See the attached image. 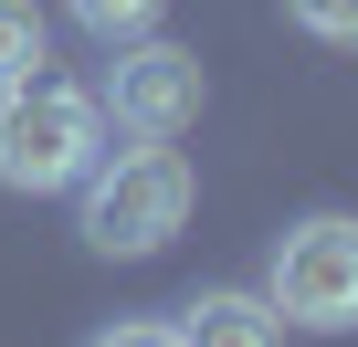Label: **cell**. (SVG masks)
I'll return each instance as SVG.
<instances>
[{
	"label": "cell",
	"instance_id": "5b68a950",
	"mask_svg": "<svg viewBox=\"0 0 358 347\" xmlns=\"http://www.w3.org/2000/svg\"><path fill=\"white\" fill-rule=\"evenodd\" d=\"M179 347H285V316L243 284H211V295L179 305Z\"/></svg>",
	"mask_w": 358,
	"mask_h": 347
},
{
	"label": "cell",
	"instance_id": "9c48e42d",
	"mask_svg": "<svg viewBox=\"0 0 358 347\" xmlns=\"http://www.w3.org/2000/svg\"><path fill=\"white\" fill-rule=\"evenodd\" d=\"M95 347H179V326H158V316H127V326H106Z\"/></svg>",
	"mask_w": 358,
	"mask_h": 347
},
{
	"label": "cell",
	"instance_id": "8992f818",
	"mask_svg": "<svg viewBox=\"0 0 358 347\" xmlns=\"http://www.w3.org/2000/svg\"><path fill=\"white\" fill-rule=\"evenodd\" d=\"M64 11H74V22L95 32V43H148L169 0H64Z\"/></svg>",
	"mask_w": 358,
	"mask_h": 347
},
{
	"label": "cell",
	"instance_id": "52a82bcc",
	"mask_svg": "<svg viewBox=\"0 0 358 347\" xmlns=\"http://www.w3.org/2000/svg\"><path fill=\"white\" fill-rule=\"evenodd\" d=\"M22 74H43V11L0 0V84H22Z\"/></svg>",
	"mask_w": 358,
	"mask_h": 347
},
{
	"label": "cell",
	"instance_id": "277c9868",
	"mask_svg": "<svg viewBox=\"0 0 358 347\" xmlns=\"http://www.w3.org/2000/svg\"><path fill=\"white\" fill-rule=\"evenodd\" d=\"M201 53H179V43H137L127 64H116V84H106V116L127 126V137H190L201 126Z\"/></svg>",
	"mask_w": 358,
	"mask_h": 347
},
{
	"label": "cell",
	"instance_id": "3957f363",
	"mask_svg": "<svg viewBox=\"0 0 358 347\" xmlns=\"http://www.w3.org/2000/svg\"><path fill=\"white\" fill-rule=\"evenodd\" d=\"M285 326L306 337H348L358 326V221L348 211H316L274 242V295H264Z\"/></svg>",
	"mask_w": 358,
	"mask_h": 347
},
{
	"label": "cell",
	"instance_id": "6da1fadb",
	"mask_svg": "<svg viewBox=\"0 0 358 347\" xmlns=\"http://www.w3.org/2000/svg\"><path fill=\"white\" fill-rule=\"evenodd\" d=\"M85 242L106 253V263H148V253H169L179 242V221H190V158H179L169 137L148 147H116V158H95L85 168Z\"/></svg>",
	"mask_w": 358,
	"mask_h": 347
},
{
	"label": "cell",
	"instance_id": "7a4b0ae2",
	"mask_svg": "<svg viewBox=\"0 0 358 347\" xmlns=\"http://www.w3.org/2000/svg\"><path fill=\"white\" fill-rule=\"evenodd\" d=\"M106 158V105L64 74H22L0 84V190H74Z\"/></svg>",
	"mask_w": 358,
	"mask_h": 347
},
{
	"label": "cell",
	"instance_id": "ba28073f",
	"mask_svg": "<svg viewBox=\"0 0 358 347\" xmlns=\"http://www.w3.org/2000/svg\"><path fill=\"white\" fill-rule=\"evenodd\" d=\"M285 22L316 32V43H337V53H358V0H285Z\"/></svg>",
	"mask_w": 358,
	"mask_h": 347
}]
</instances>
